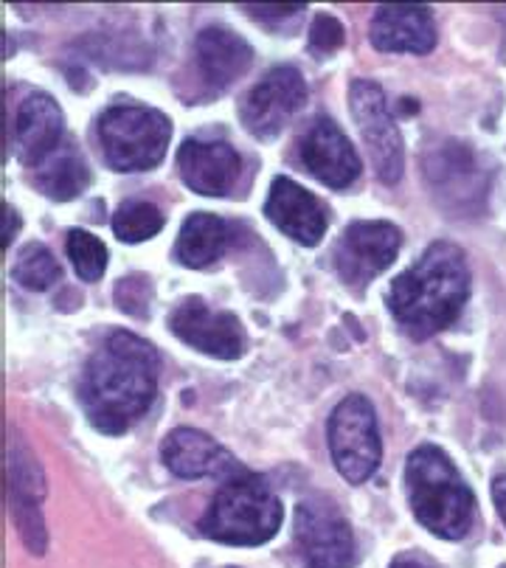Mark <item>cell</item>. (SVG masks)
I'll use <instances>...</instances> for the list:
<instances>
[{"label": "cell", "mask_w": 506, "mask_h": 568, "mask_svg": "<svg viewBox=\"0 0 506 568\" xmlns=\"http://www.w3.org/2000/svg\"><path fill=\"white\" fill-rule=\"evenodd\" d=\"M65 248H68V256H71L73 267H77V273L84 278V282H99V278L104 276L110 254L99 236H93L91 231L71 229L68 231Z\"/></svg>", "instance_id": "obj_24"}, {"label": "cell", "mask_w": 506, "mask_h": 568, "mask_svg": "<svg viewBox=\"0 0 506 568\" xmlns=\"http://www.w3.org/2000/svg\"><path fill=\"white\" fill-rule=\"evenodd\" d=\"M392 568H431L428 562L416 560V557H397V560L392 562Z\"/></svg>", "instance_id": "obj_30"}, {"label": "cell", "mask_w": 506, "mask_h": 568, "mask_svg": "<svg viewBox=\"0 0 506 568\" xmlns=\"http://www.w3.org/2000/svg\"><path fill=\"white\" fill-rule=\"evenodd\" d=\"M169 329L186 346L220 361H236L245 352V329L240 318L214 310L198 296H189L169 315Z\"/></svg>", "instance_id": "obj_12"}, {"label": "cell", "mask_w": 506, "mask_h": 568, "mask_svg": "<svg viewBox=\"0 0 506 568\" xmlns=\"http://www.w3.org/2000/svg\"><path fill=\"white\" fill-rule=\"evenodd\" d=\"M18 229H20V214L14 212L12 206H9V203H3V245H12V240H14V234H18Z\"/></svg>", "instance_id": "obj_28"}, {"label": "cell", "mask_w": 506, "mask_h": 568, "mask_svg": "<svg viewBox=\"0 0 506 568\" xmlns=\"http://www.w3.org/2000/svg\"><path fill=\"white\" fill-rule=\"evenodd\" d=\"M493 501H495V509H498L500 520H504L506 526V476H498L493 481Z\"/></svg>", "instance_id": "obj_29"}, {"label": "cell", "mask_w": 506, "mask_h": 568, "mask_svg": "<svg viewBox=\"0 0 506 568\" xmlns=\"http://www.w3.org/2000/svg\"><path fill=\"white\" fill-rule=\"evenodd\" d=\"M161 357L155 346L124 329H115L84 366L82 394L84 414L97 430L121 436L133 428L158 392Z\"/></svg>", "instance_id": "obj_1"}, {"label": "cell", "mask_w": 506, "mask_h": 568, "mask_svg": "<svg viewBox=\"0 0 506 568\" xmlns=\"http://www.w3.org/2000/svg\"><path fill=\"white\" fill-rule=\"evenodd\" d=\"M307 102V82L293 65H276L242 97L240 119L251 135L273 141Z\"/></svg>", "instance_id": "obj_8"}, {"label": "cell", "mask_w": 506, "mask_h": 568, "mask_svg": "<svg viewBox=\"0 0 506 568\" xmlns=\"http://www.w3.org/2000/svg\"><path fill=\"white\" fill-rule=\"evenodd\" d=\"M229 225L214 214H189L175 242V260L186 267H209L229 248Z\"/></svg>", "instance_id": "obj_20"}, {"label": "cell", "mask_w": 506, "mask_h": 568, "mask_svg": "<svg viewBox=\"0 0 506 568\" xmlns=\"http://www.w3.org/2000/svg\"><path fill=\"white\" fill-rule=\"evenodd\" d=\"M326 436H330L332 462L346 481L363 484L374 476L383 459V442H380L374 405L363 394H350L335 405Z\"/></svg>", "instance_id": "obj_6"}, {"label": "cell", "mask_w": 506, "mask_h": 568, "mask_svg": "<svg viewBox=\"0 0 506 568\" xmlns=\"http://www.w3.org/2000/svg\"><path fill=\"white\" fill-rule=\"evenodd\" d=\"M198 71L211 91H225L251 68L253 49L229 26H205L194 37Z\"/></svg>", "instance_id": "obj_19"}, {"label": "cell", "mask_w": 506, "mask_h": 568, "mask_svg": "<svg viewBox=\"0 0 506 568\" xmlns=\"http://www.w3.org/2000/svg\"><path fill=\"white\" fill-rule=\"evenodd\" d=\"M344 23L332 14H315L313 23H310V37H307V49L313 51V57L324 60V57L335 54L341 45H344Z\"/></svg>", "instance_id": "obj_25"}, {"label": "cell", "mask_w": 506, "mask_h": 568, "mask_svg": "<svg viewBox=\"0 0 506 568\" xmlns=\"http://www.w3.org/2000/svg\"><path fill=\"white\" fill-rule=\"evenodd\" d=\"M178 170L192 192L220 197V194H229L236 183L242 161L234 146L225 141L186 139L178 150Z\"/></svg>", "instance_id": "obj_17"}, {"label": "cell", "mask_w": 506, "mask_h": 568, "mask_svg": "<svg viewBox=\"0 0 506 568\" xmlns=\"http://www.w3.org/2000/svg\"><path fill=\"white\" fill-rule=\"evenodd\" d=\"M150 296L152 287L144 276H126L121 278L119 287H115V302H119V307L130 315H144Z\"/></svg>", "instance_id": "obj_26"}, {"label": "cell", "mask_w": 506, "mask_h": 568, "mask_svg": "<svg viewBox=\"0 0 506 568\" xmlns=\"http://www.w3.org/2000/svg\"><path fill=\"white\" fill-rule=\"evenodd\" d=\"M265 214L282 234L298 245H318L326 231V212L321 200L290 178H273L265 200Z\"/></svg>", "instance_id": "obj_16"}, {"label": "cell", "mask_w": 506, "mask_h": 568, "mask_svg": "<svg viewBox=\"0 0 506 568\" xmlns=\"http://www.w3.org/2000/svg\"><path fill=\"white\" fill-rule=\"evenodd\" d=\"M91 183V170L73 144H60L34 170V186L51 200H73Z\"/></svg>", "instance_id": "obj_21"}, {"label": "cell", "mask_w": 506, "mask_h": 568, "mask_svg": "<svg viewBox=\"0 0 506 568\" xmlns=\"http://www.w3.org/2000/svg\"><path fill=\"white\" fill-rule=\"evenodd\" d=\"M161 459L178 478H234L245 473V467L220 442L194 428L169 430L166 439L161 442Z\"/></svg>", "instance_id": "obj_15"}, {"label": "cell", "mask_w": 506, "mask_h": 568, "mask_svg": "<svg viewBox=\"0 0 506 568\" xmlns=\"http://www.w3.org/2000/svg\"><path fill=\"white\" fill-rule=\"evenodd\" d=\"M372 45L386 54H431L436 23L425 7H380L372 18Z\"/></svg>", "instance_id": "obj_18"}, {"label": "cell", "mask_w": 506, "mask_h": 568, "mask_svg": "<svg viewBox=\"0 0 506 568\" xmlns=\"http://www.w3.org/2000/svg\"><path fill=\"white\" fill-rule=\"evenodd\" d=\"M295 155L315 181L332 189H346L361 175V158L346 133L330 115H315L298 135Z\"/></svg>", "instance_id": "obj_13"}, {"label": "cell", "mask_w": 506, "mask_h": 568, "mask_svg": "<svg viewBox=\"0 0 506 568\" xmlns=\"http://www.w3.org/2000/svg\"><path fill=\"white\" fill-rule=\"evenodd\" d=\"M161 229L163 214L158 212V206L144 203V200H130V203L119 206V212L113 214V234L121 242H130V245L152 240Z\"/></svg>", "instance_id": "obj_23"}, {"label": "cell", "mask_w": 506, "mask_h": 568, "mask_svg": "<svg viewBox=\"0 0 506 568\" xmlns=\"http://www.w3.org/2000/svg\"><path fill=\"white\" fill-rule=\"evenodd\" d=\"M293 538L304 568H352L355 562L352 526L330 498H304L295 507Z\"/></svg>", "instance_id": "obj_7"}, {"label": "cell", "mask_w": 506, "mask_h": 568, "mask_svg": "<svg viewBox=\"0 0 506 568\" xmlns=\"http://www.w3.org/2000/svg\"><path fill=\"white\" fill-rule=\"evenodd\" d=\"M304 12V3H271V7H260V3H251L247 7V14L256 20H262V23H271V26H279L284 23V20L295 18V14Z\"/></svg>", "instance_id": "obj_27"}, {"label": "cell", "mask_w": 506, "mask_h": 568, "mask_svg": "<svg viewBox=\"0 0 506 568\" xmlns=\"http://www.w3.org/2000/svg\"><path fill=\"white\" fill-rule=\"evenodd\" d=\"M12 276H14V282L23 284L26 291L42 293L60 282L62 267H60V262H57V256L51 254L45 245H40V242H31V245H26V248L20 251L18 262H14V267H12Z\"/></svg>", "instance_id": "obj_22"}, {"label": "cell", "mask_w": 506, "mask_h": 568, "mask_svg": "<svg viewBox=\"0 0 506 568\" xmlns=\"http://www.w3.org/2000/svg\"><path fill=\"white\" fill-rule=\"evenodd\" d=\"M65 115L49 93H31L20 102L9 130L12 155L26 166H40L62 144Z\"/></svg>", "instance_id": "obj_14"}, {"label": "cell", "mask_w": 506, "mask_h": 568, "mask_svg": "<svg viewBox=\"0 0 506 568\" xmlns=\"http://www.w3.org/2000/svg\"><path fill=\"white\" fill-rule=\"evenodd\" d=\"M403 245V231L386 220L352 223L337 240L335 271L350 287L363 291L374 276L392 267Z\"/></svg>", "instance_id": "obj_10"}, {"label": "cell", "mask_w": 506, "mask_h": 568, "mask_svg": "<svg viewBox=\"0 0 506 568\" xmlns=\"http://www.w3.org/2000/svg\"><path fill=\"white\" fill-rule=\"evenodd\" d=\"M7 476L14 529L29 546L31 555H42L45 551V524H42L40 504L45 496V481H42V467L37 465L31 448L14 430L7 442Z\"/></svg>", "instance_id": "obj_11"}, {"label": "cell", "mask_w": 506, "mask_h": 568, "mask_svg": "<svg viewBox=\"0 0 506 568\" xmlns=\"http://www.w3.org/2000/svg\"><path fill=\"white\" fill-rule=\"evenodd\" d=\"M350 110L357 121L374 172L383 183H397L403 178L405 150L397 121L388 113V104L380 85L368 79H355L350 88Z\"/></svg>", "instance_id": "obj_9"}, {"label": "cell", "mask_w": 506, "mask_h": 568, "mask_svg": "<svg viewBox=\"0 0 506 568\" xmlns=\"http://www.w3.org/2000/svg\"><path fill=\"white\" fill-rule=\"evenodd\" d=\"M470 296V265L453 242L439 240L399 273L388 291V307L411 338H431L451 327Z\"/></svg>", "instance_id": "obj_2"}, {"label": "cell", "mask_w": 506, "mask_h": 568, "mask_svg": "<svg viewBox=\"0 0 506 568\" xmlns=\"http://www.w3.org/2000/svg\"><path fill=\"white\" fill-rule=\"evenodd\" d=\"M282 515V501L265 478L240 473L225 478L217 496L211 498L200 518V532L225 546H262L276 538Z\"/></svg>", "instance_id": "obj_4"}, {"label": "cell", "mask_w": 506, "mask_h": 568, "mask_svg": "<svg viewBox=\"0 0 506 568\" xmlns=\"http://www.w3.org/2000/svg\"><path fill=\"white\" fill-rule=\"evenodd\" d=\"M405 493L416 520L436 538L458 540L470 532L476 498L442 448L422 445L408 456Z\"/></svg>", "instance_id": "obj_3"}, {"label": "cell", "mask_w": 506, "mask_h": 568, "mask_svg": "<svg viewBox=\"0 0 506 568\" xmlns=\"http://www.w3.org/2000/svg\"><path fill=\"white\" fill-rule=\"evenodd\" d=\"M102 155L115 172H144L163 161L172 139L166 115L146 104H113L99 119Z\"/></svg>", "instance_id": "obj_5"}]
</instances>
